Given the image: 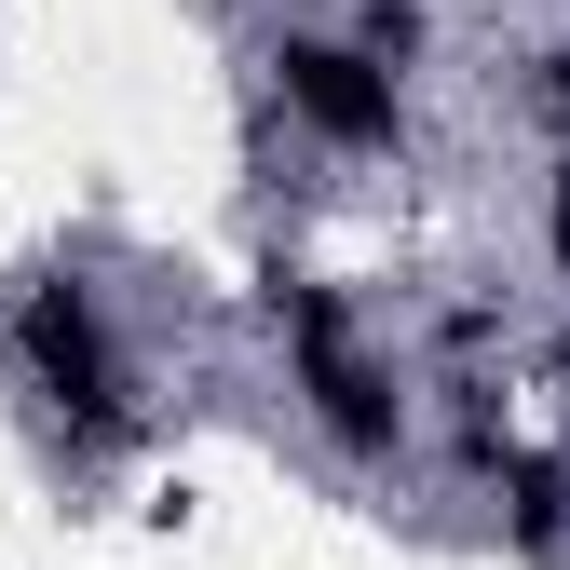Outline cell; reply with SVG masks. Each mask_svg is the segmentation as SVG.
<instances>
[{
	"label": "cell",
	"mask_w": 570,
	"mask_h": 570,
	"mask_svg": "<svg viewBox=\"0 0 570 570\" xmlns=\"http://www.w3.org/2000/svg\"><path fill=\"white\" fill-rule=\"evenodd\" d=\"M272 326H285V353H299V421L353 462V475H381V462H407L421 449V394H407V367L353 326V299L340 285H313V272H285L272 285Z\"/></svg>",
	"instance_id": "obj_1"
},
{
	"label": "cell",
	"mask_w": 570,
	"mask_h": 570,
	"mask_svg": "<svg viewBox=\"0 0 570 570\" xmlns=\"http://www.w3.org/2000/svg\"><path fill=\"white\" fill-rule=\"evenodd\" d=\"M14 367H28V394L55 407V435L68 449H136L150 435V407H136V367H122V340H109V299L82 272H41L28 299H14Z\"/></svg>",
	"instance_id": "obj_2"
},
{
	"label": "cell",
	"mask_w": 570,
	"mask_h": 570,
	"mask_svg": "<svg viewBox=\"0 0 570 570\" xmlns=\"http://www.w3.org/2000/svg\"><path fill=\"white\" fill-rule=\"evenodd\" d=\"M272 96H285V122L299 136H326V150H353V164H381V150H407V82H381L353 41H272Z\"/></svg>",
	"instance_id": "obj_3"
},
{
	"label": "cell",
	"mask_w": 570,
	"mask_h": 570,
	"mask_svg": "<svg viewBox=\"0 0 570 570\" xmlns=\"http://www.w3.org/2000/svg\"><path fill=\"white\" fill-rule=\"evenodd\" d=\"M489 503H503L517 557H570V462L557 449H503V462H489Z\"/></svg>",
	"instance_id": "obj_4"
},
{
	"label": "cell",
	"mask_w": 570,
	"mask_h": 570,
	"mask_svg": "<svg viewBox=\"0 0 570 570\" xmlns=\"http://www.w3.org/2000/svg\"><path fill=\"white\" fill-rule=\"evenodd\" d=\"M421 41H435V0H353V55H367L381 82H407Z\"/></svg>",
	"instance_id": "obj_5"
},
{
	"label": "cell",
	"mask_w": 570,
	"mask_h": 570,
	"mask_svg": "<svg viewBox=\"0 0 570 570\" xmlns=\"http://www.w3.org/2000/svg\"><path fill=\"white\" fill-rule=\"evenodd\" d=\"M543 258H557V285H570V164L543 177Z\"/></svg>",
	"instance_id": "obj_6"
},
{
	"label": "cell",
	"mask_w": 570,
	"mask_h": 570,
	"mask_svg": "<svg viewBox=\"0 0 570 570\" xmlns=\"http://www.w3.org/2000/svg\"><path fill=\"white\" fill-rule=\"evenodd\" d=\"M530 96H543V109L570 122V41H543V55H530Z\"/></svg>",
	"instance_id": "obj_7"
}]
</instances>
